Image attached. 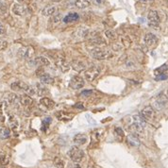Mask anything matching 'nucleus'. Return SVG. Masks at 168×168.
<instances>
[{"label":"nucleus","mask_w":168,"mask_h":168,"mask_svg":"<svg viewBox=\"0 0 168 168\" xmlns=\"http://www.w3.org/2000/svg\"><path fill=\"white\" fill-rule=\"evenodd\" d=\"M92 57L95 58V60H107L110 59L111 56H113V53L111 51L105 48H101V47H96L95 49H94L93 51L91 52Z\"/></svg>","instance_id":"f257e3e1"},{"label":"nucleus","mask_w":168,"mask_h":168,"mask_svg":"<svg viewBox=\"0 0 168 168\" xmlns=\"http://www.w3.org/2000/svg\"><path fill=\"white\" fill-rule=\"evenodd\" d=\"M68 156L74 162H80L85 156L84 151L78 146H72L68 151Z\"/></svg>","instance_id":"f03ea898"},{"label":"nucleus","mask_w":168,"mask_h":168,"mask_svg":"<svg viewBox=\"0 0 168 168\" xmlns=\"http://www.w3.org/2000/svg\"><path fill=\"white\" fill-rule=\"evenodd\" d=\"M100 70L97 66H92L84 71V78L88 81H93L98 77Z\"/></svg>","instance_id":"7ed1b4c3"},{"label":"nucleus","mask_w":168,"mask_h":168,"mask_svg":"<svg viewBox=\"0 0 168 168\" xmlns=\"http://www.w3.org/2000/svg\"><path fill=\"white\" fill-rule=\"evenodd\" d=\"M84 84H85V80L82 77H80V76H74L70 80L69 86L74 90H79L84 87Z\"/></svg>","instance_id":"20e7f679"},{"label":"nucleus","mask_w":168,"mask_h":168,"mask_svg":"<svg viewBox=\"0 0 168 168\" xmlns=\"http://www.w3.org/2000/svg\"><path fill=\"white\" fill-rule=\"evenodd\" d=\"M141 116L145 121H152L155 118V111L151 106H146L141 111Z\"/></svg>","instance_id":"39448f33"},{"label":"nucleus","mask_w":168,"mask_h":168,"mask_svg":"<svg viewBox=\"0 0 168 168\" xmlns=\"http://www.w3.org/2000/svg\"><path fill=\"white\" fill-rule=\"evenodd\" d=\"M90 30L86 28H80L78 30H76V32L74 33V38L77 41H80L86 38H90Z\"/></svg>","instance_id":"423d86ee"},{"label":"nucleus","mask_w":168,"mask_h":168,"mask_svg":"<svg viewBox=\"0 0 168 168\" xmlns=\"http://www.w3.org/2000/svg\"><path fill=\"white\" fill-rule=\"evenodd\" d=\"M167 104H168L167 97L164 96V95H161L154 102V107L157 111H161L165 108V107L167 106Z\"/></svg>","instance_id":"0eeeda50"},{"label":"nucleus","mask_w":168,"mask_h":168,"mask_svg":"<svg viewBox=\"0 0 168 168\" xmlns=\"http://www.w3.org/2000/svg\"><path fill=\"white\" fill-rule=\"evenodd\" d=\"M33 53H34L33 48L30 47H23L18 50V55L20 56V58L26 60L31 58Z\"/></svg>","instance_id":"6e6552de"},{"label":"nucleus","mask_w":168,"mask_h":168,"mask_svg":"<svg viewBox=\"0 0 168 168\" xmlns=\"http://www.w3.org/2000/svg\"><path fill=\"white\" fill-rule=\"evenodd\" d=\"M145 43L148 47H155L158 43V38L153 33H146L145 36Z\"/></svg>","instance_id":"1a4fd4ad"},{"label":"nucleus","mask_w":168,"mask_h":168,"mask_svg":"<svg viewBox=\"0 0 168 168\" xmlns=\"http://www.w3.org/2000/svg\"><path fill=\"white\" fill-rule=\"evenodd\" d=\"M56 64H57L58 68L63 73H66L70 69V64L66 62L65 59L63 57H59L56 59Z\"/></svg>","instance_id":"9d476101"},{"label":"nucleus","mask_w":168,"mask_h":168,"mask_svg":"<svg viewBox=\"0 0 168 168\" xmlns=\"http://www.w3.org/2000/svg\"><path fill=\"white\" fill-rule=\"evenodd\" d=\"M28 87V85L26 82H24V81H21V80L14 81V82H12L11 85L12 90L15 91V92H26Z\"/></svg>","instance_id":"9b49d317"},{"label":"nucleus","mask_w":168,"mask_h":168,"mask_svg":"<svg viewBox=\"0 0 168 168\" xmlns=\"http://www.w3.org/2000/svg\"><path fill=\"white\" fill-rule=\"evenodd\" d=\"M147 20H148V22L151 26H153V27L159 26V24H160V18H159V15H158V12L156 11H150L148 12Z\"/></svg>","instance_id":"f8f14e48"},{"label":"nucleus","mask_w":168,"mask_h":168,"mask_svg":"<svg viewBox=\"0 0 168 168\" xmlns=\"http://www.w3.org/2000/svg\"><path fill=\"white\" fill-rule=\"evenodd\" d=\"M12 12L15 15H18V16H24L27 13V9L24 6L20 4H14L12 6Z\"/></svg>","instance_id":"ddd939ff"},{"label":"nucleus","mask_w":168,"mask_h":168,"mask_svg":"<svg viewBox=\"0 0 168 168\" xmlns=\"http://www.w3.org/2000/svg\"><path fill=\"white\" fill-rule=\"evenodd\" d=\"M89 43L91 44H93L94 47H103V45H106L107 43L106 41L103 40V38L101 37H95V36H92L90 38V41Z\"/></svg>","instance_id":"4468645a"},{"label":"nucleus","mask_w":168,"mask_h":168,"mask_svg":"<svg viewBox=\"0 0 168 168\" xmlns=\"http://www.w3.org/2000/svg\"><path fill=\"white\" fill-rule=\"evenodd\" d=\"M128 130L130 132V133H132V134H134V135L137 136L138 134L142 133L143 130H144V128H143L142 126L138 125V124L133 123V124H131L130 126H129Z\"/></svg>","instance_id":"2eb2a0df"},{"label":"nucleus","mask_w":168,"mask_h":168,"mask_svg":"<svg viewBox=\"0 0 168 168\" xmlns=\"http://www.w3.org/2000/svg\"><path fill=\"white\" fill-rule=\"evenodd\" d=\"M74 142H75L77 145H82L87 144V142H88V137L86 136L85 134L79 133V134H77V135H76V136L74 137Z\"/></svg>","instance_id":"dca6fc26"},{"label":"nucleus","mask_w":168,"mask_h":168,"mask_svg":"<svg viewBox=\"0 0 168 168\" xmlns=\"http://www.w3.org/2000/svg\"><path fill=\"white\" fill-rule=\"evenodd\" d=\"M40 103L42 104L44 107H45L47 109H48V110H51V109H53L54 107H55V102H54L52 99H50L48 97L41 98L40 99Z\"/></svg>","instance_id":"f3484780"},{"label":"nucleus","mask_w":168,"mask_h":168,"mask_svg":"<svg viewBox=\"0 0 168 168\" xmlns=\"http://www.w3.org/2000/svg\"><path fill=\"white\" fill-rule=\"evenodd\" d=\"M19 101L20 103H21V105L25 107H28L33 103V99L31 98V96H29L28 95H24L20 96Z\"/></svg>","instance_id":"a211bd4d"},{"label":"nucleus","mask_w":168,"mask_h":168,"mask_svg":"<svg viewBox=\"0 0 168 168\" xmlns=\"http://www.w3.org/2000/svg\"><path fill=\"white\" fill-rule=\"evenodd\" d=\"M40 80L43 84H52L54 82V79L49 74H42L40 76Z\"/></svg>","instance_id":"6ab92c4d"},{"label":"nucleus","mask_w":168,"mask_h":168,"mask_svg":"<svg viewBox=\"0 0 168 168\" xmlns=\"http://www.w3.org/2000/svg\"><path fill=\"white\" fill-rule=\"evenodd\" d=\"M34 63L39 66H48L50 64V62L48 60V59H47L45 57H43V56H39V57L35 58Z\"/></svg>","instance_id":"aec40b11"},{"label":"nucleus","mask_w":168,"mask_h":168,"mask_svg":"<svg viewBox=\"0 0 168 168\" xmlns=\"http://www.w3.org/2000/svg\"><path fill=\"white\" fill-rule=\"evenodd\" d=\"M128 143L131 146H139L140 145V140L138 139V137L132 133H130L128 136Z\"/></svg>","instance_id":"412c9836"},{"label":"nucleus","mask_w":168,"mask_h":168,"mask_svg":"<svg viewBox=\"0 0 168 168\" xmlns=\"http://www.w3.org/2000/svg\"><path fill=\"white\" fill-rule=\"evenodd\" d=\"M71 65H72V67L75 69V70H77V71H82V70H85L86 68V64L82 62V60H74V62L71 63Z\"/></svg>","instance_id":"4be33fe9"},{"label":"nucleus","mask_w":168,"mask_h":168,"mask_svg":"<svg viewBox=\"0 0 168 168\" xmlns=\"http://www.w3.org/2000/svg\"><path fill=\"white\" fill-rule=\"evenodd\" d=\"M55 12H56L55 6H47L42 11V14L44 16H52L53 14H55Z\"/></svg>","instance_id":"5701e85b"},{"label":"nucleus","mask_w":168,"mask_h":168,"mask_svg":"<svg viewBox=\"0 0 168 168\" xmlns=\"http://www.w3.org/2000/svg\"><path fill=\"white\" fill-rule=\"evenodd\" d=\"M79 18V14L76 13V12H70L69 14H67L66 16L63 18V22L64 23H71V22H74L76 20H78Z\"/></svg>","instance_id":"b1692460"},{"label":"nucleus","mask_w":168,"mask_h":168,"mask_svg":"<svg viewBox=\"0 0 168 168\" xmlns=\"http://www.w3.org/2000/svg\"><path fill=\"white\" fill-rule=\"evenodd\" d=\"M11 136V130L5 127H0V139H8Z\"/></svg>","instance_id":"393cba45"},{"label":"nucleus","mask_w":168,"mask_h":168,"mask_svg":"<svg viewBox=\"0 0 168 168\" xmlns=\"http://www.w3.org/2000/svg\"><path fill=\"white\" fill-rule=\"evenodd\" d=\"M93 0H77L76 1V6L79 9H85L87 8Z\"/></svg>","instance_id":"a878e982"},{"label":"nucleus","mask_w":168,"mask_h":168,"mask_svg":"<svg viewBox=\"0 0 168 168\" xmlns=\"http://www.w3.org/2000/svg\"><path fill=\"white\" fill-rule=\"evenodd\" d=\"M45 93H47V88H45L44 84H37L36 85V95H44Z\"/></svg>","instance_id":"bb28decb"},{"label":"nucleus","mask_w":168,"mask_h":168,"mask_svg":"<svg viewBox=\"0 0 168 168\" xmlns=\"http://www.w3.org/2000/svg\"><path fill=\"white\" fill-rule=\"evenodd\" d=\"M53 164L57 168H64V165H65L64 161L62 159V158H59V157H55L54 158Z\"/></svg>","instance_id":"cd10ccee"},{"label":"nucleus","mask_w":168,"mask_h":168,"mask_svg":"<svg viewBox=\"0 0 168 168\" xmlns=\"http://www.w3.org/2000/svg\"><path fill=\"white\" fill-rule=\"evenodd\" d=\"M133 119H134V123L142 126L143 128H145V120L143 118L141 115H134V116H133Z\"/></svg>","instance_id":"c85d7f7f"},{"label":"nucleus","mask_w":168,"mask_h":168,"mask_svg":"<svg viewBox=\"0 0 168 168\" xmlns=\"http://www.w3.org/2000/svg\"><path fill=\"white\" fill-rule=\"evenodd\" d=\"M9 126H11L13 129H15L18 127V120L15 118V116H13V115L9 116Z\"/></svg>","instance_id":"c756f323"},{"label":"nucleus","mask_w":168,"mask_h":168,"mask_svg":"<svg viewBox=\"0 0 168 168\" xmlns=\"http://www.w3.org/2000/svg\"><path fill=\"white\" fill-rule=\"evenodd\" d=\"M52 18L51 20H50V22H51L52 24H55V25H57L60 22V20H62V14L60 13H57V14H53L52 15Z\"/></svg>","instance_id":"7c9ffc66"},{"label":"nucleus","mask_w":168,"mask_h":168,"mask_svg":"<svg viewBox=\"0 0 168 168\" xmlns=\"http://www.w3.org/2000/svg\"><path fill=\"white\" fill-rule=\"evenodd\" d=\"M105 34H106V37L111 40H115L117 38V34L113 31V30H111V29L106 30Z\"/></svg>","instance_id":"2f4dec72"},{"label":"nucleus","mask_w":168,"mask_h":168,"mask_svg":"<svg viewBox=\"0 0 168 168\" xmlns=\"http://www.w3.org/2000/svg\"><path fill=\"white\" fill-rule=\"evenodd\" d=\"M26 93V95H29V96H32L34 95H36V86H29L27 89V91L25 92Z\"/></svg>","instance_id":"473e14b6"},{"label":"nucleus","mask_w":168,"mask_h":168,"mask_svg":"<svg viewBox=\"0 0 168 168\" xmlns=\"http://www.w3.org/2000/svg\"><path fill=\"white\" fill-rule=\"evenodd\" d=\"M16 99H17V95H14V94H9L8 96H7V98H6L7 102L9 104H13L15 101H16Z\"/></svg>","instance_id":"72a5a7b5"},{"label":"nucleus","mask_w":168,"mask_h":168,"mask_svg":"<svg viewBox=\"0 0 168 168\" xmlns=\"http://www.w3.org/2000/svg\"><path fill=\"white\" fill-rule=\"evenodd\" d=\"M9 160L7 156L5 155H0V165H7L9 164Z\"/></svg>","instance_id":"f704fd0d"},{"label":"nucleus","mask_w":168,"mask_h":168,"mask_svg":"<svg viewBox=\"0 0 168 168\" xmlns=\"http://www.w3.org/2000/svg\"><path fill=\"white\" fill-rule=\"evenodd\" d=\"M156 80H165L168 79V75L165 74V73H161V74H159V75H156Z\"/></svg>","instance_id":"c9c22d12"},{"label":"nucleus","mask_w":168,"mask_h":168,"mask_svg":"<svg viewBox=\"0 0 168 168\" xmlns=\"http://www.w3.org/2000/svg\"><path fill=\"white\" fill-rule=\"evenodd\" d=\"M7 47H8V42H7V41H5V40L0 38V51H1V50L6 49Z\"/></svg>","instance_id":"e433bc0d"},{"label":"nucleus","mask_w":168,"mask_h":168,"mask_svg":"<svg viewBox=\"0 0 168 168\" xmlns=\"http://www.w3.org/2000/svg\"><path fill=\"white\" fill-rule=\"evenodd\" d=\"M50 123H51V118L50 117H47L44 121H43V128L45 126V130H47V129L48 128V126L50 125Z\"/></svg>","instance_id":"4c0bfd02"},{"label":"nucleus","mask_w":168,"mask_h":168,"mask_svg":"<svg viewBox=\"0 0 168 168\" xmlns=\"http://www.w3.org/2000/svg\"><path fill=\"white\" fill-rule=\"evenodd\" d=\"M6 11H7L6 4H5L3 0H0V13H4Z\"/></svg>","instance_id":"58836bf2"},{"label":"nucleus","mask_w":168,"mask_h":168,"mask_svg":"<svg viewBox=\"0 0 168 168\" xmlns=\"http://www.w3.org/2000/svg\"><path fill=\"white\" fill-rule=\"evenodd\" d=\"M166 69H167V65H162V66H161L160 68H158V69L155 70V74L157 75L158 73H159V74L164 73V70H166Z\"/></svg>","instance_id":"ea45409f"},{"label":"nucleus","mask_w":168,"mask_h":168,"mask_svg":"<svg viewBox=\"0 0 168 168\" xmlns=\"http://www.w3.org/2000/svg\"><path fill=\"white\" fill-rule=\"evenodd\" d=\"M115 132H116L117 134H118L119 137H121V138H123V136H124V131L122 130V129H120V128H116V129H115Z\"/></svg>","instance_id":"a19ab883"},{"label":"nucleus","mask_w":168,"mask_h":168,"mask_svg":"<svg viewBox=\"0 0 168 168\" xmlns=\"http://www.w3.org/2000/svg\"><path fill=\"white\" fill-rule=\"evenodd\" d=\"M5 32H6V28H5L4 25L1 22H0V35L5 34Z\"/></svg>","instance_id":"79ce46f5"},{"label":"nucleus","mask_w":168,"mask_h":168,"mask_svg":"<svg viewBox=\"0 0 168 168\" xmlns=\"http://www.w3.org/2000/svg\"><path fill=\"white\" fill-rule=\"evenodd\" d=\"M70 168H81V165L79 164V162H74L70 165Z\"/></svg>","instance_id":"37998d69"},{"label":"nucleus","mask_w":168,"mask_h":168,"mask_svg":"<svg viewBox=\"0 0 168 168\" xmlns=\"http://www.w3.org/2000/svg\"><path fill=\"white\" fill-rule=\"evenodd\" d=\"M127 66H128V67H129V68H131V67L134 68L135 67V64L132 63V60H128V62H127Z\"/></svg>","instance_id":"c03bdc74"},{"label":"nucleus","mask_w":168,"mask_h":168,"mask_svg":"<svg viewBox=\"0 0 168 168\" xmlns=\"http://www.w3.org/2000/svg\"><path fill=\"white\" fill-rule=\"evenodd\" d=\"M75 108H77V109H84V105H83V103H81V102L76 103Z\"/></svg>","instance_id":"a18cd8bd"},{"label":"nucleus","mask_w":168,"mask_h":168,"mask_svg":"<svg viewBox=\"0 0 168 168\" xmlns=\"http://www.w3.org/2000/svg\"><path fill=\"white\" fill-rule=\"evenodd\" d=\"M105 0H93V2L95 4V5H101L104 3Z\"/></svg>","instance_id":"49530a36"},{"label":"nucleus","mask_w":168,"mask_h":168,"mask_svg":"<svg viewBox=\"0 0 168 168\" xmlns=\"http://www.w3.org/2000/svg\"><path fill=\"white\" fill-rule=\"evenodd\" d=\"M92 94V91L91 90H86V91H84V92H82V93H81V95H90Z\"/></svg>","instance_id":"de8ad7c7"},{"label":"nucleus","mask_w":168,"mask_h":168,"mask_svg":"<svg viewBox=\"0 0 168 168\" xmlns=\"http://www.w3.org/2000/svg\"><path fill=\"white\" fill-rule=\"evenodd\" d=\"M87 168H95V166H93V165H89Z\"/></svg>","instance_id":"09e8293b"},{"label":"nucleus","mask_w":168,"mask_h":168,"mask_svg":"<svg viewBox=\"0 0 168 168\" xmlns=\"http://www.w3.org/2000/svg\"><path fill=\"white\" fill-rule=\"evenodd\" d=\"M2 105H3V104L0 102V110H2Z\"/></svg>","instance_id":"8fccbe9b"},{"label":"nucleus","mask_w":168,"mask_h":168,"mask_svg":"<svg viewBox=\"0 0 168 168\" xmlns=\"http://www.w3.org/2000/svg\"><path fill=\"white\" fill-rule=\"evenodd\" d=\"M166 95H167V97H168V89H167V91H166Z\"/></svg>","instance_id":"3c124183"},{"label":"nucleus","mask_w":168,"mask_h":168,"mask_svg":"<svg viewBox=\"0 0 168 168\" xmlns=\"http://www.w3.org/2000/svg\"><path fill=\"white\" fill-rule=\"evenodd\" d=\"M140 1H142V2H145V1H146V0H140Z\"/></svg>","instance_id":"603ef678"},{"label":"nucleus","mask_w":168,"mask_h":168,"mask_svg":"<svg viewBox=\"0 0 168 168\" xmlns=\"http://www.w3.org/2000/svg\"><path fill=\"white\" fill-rule=\"evenodd\" d=\"M0 168H5V167H4V165H1V166H0Z\"/></svg>","instance_id":"864d4df0"},{"label":"nucleus","mask_w":168,"mask_h":168,"mask_svg":"<svg viewBox=\"0 0 168 168\" xmlns=\"http://www.w3.org/2000/svg\"><path fill=\"white\" fill-rule=\"evenodd\" d=\"M25 1H30V0H25Z\"/></svg>","instance_id":"5fc2aeb1"},{"label":"nucleus","mask_w":168,"mask_h":168,"mask_svg":"<svg viewBox=\"0 0 168 168\" xmlns=\"http://www.w3.org/2000/svg\"><path fill=\"white\" fill-rule=\"evenodd\" d=\"M149 1H153V0H149Z\"/></svg>","instance_id":"6e6d98bb"}]
</instances>
